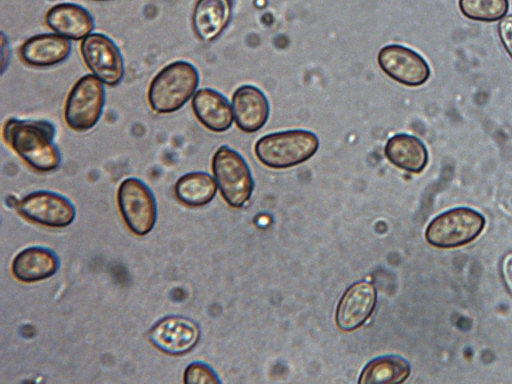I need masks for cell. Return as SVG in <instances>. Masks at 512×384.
<instances>
[{
  "mask_svg": "<svg viewBox=\"0 0 512 384\" xmlns=\"http://www.w3.org/2000/svg\"><path fill=\"white\" fill-rule=\"evenodd\" d=\"M72 50L69 39L56 33L29 37L20 47L22 61L34 67H51L64 62Z\"/></svg>",
  "mask_w": 512,
  "mask_h": 384,
  "instance_id": "obj_15",
  "label": "cell"
},
{
  "mask_svg": "<svg viewBox=\"0 0 512 384\" xmlns=\"http://www.w3.org/2000/svg\"><path fill=\"white\" fill-rule=\"evenodd\" d=\"M377 304V290L368 281L350 285L341 296L335 312L337 327L343 332L360 328L372 315Z\"/></svg>",
  "mask_w": 512,
  "mask_h": 384,
  "instance_id": "obj_12",
  "label": "cell"
},
{
  "mask_svg": "<svg viewBox=\"0 0 512 384\" xmlns=\"http://www.w3.org/2000/svg\"><path fill=\"white\" fill-rule=\"evenodd\" d=\"M191 107L197 120L212 132H225L234 121L233 108L228 99L212 88L197 90L192 97Z\"/></svg>",
  "mask_w": 512,
  "mask_h": 384,
  "instance_id": "obj_14",
  "label": "cell"
},
{
  "mask_svg": "<svg viewBox=\"0 0 512 384\" xmlns=\"http://www.w3.org/2000/svg\"><path fill=\"white\" fill-rule=\"evenodd\" d=\"M231 14V0H198L192 14L195 34L206 42L216 39L228 26Z\"/></svg>",
  "mask_w": 512,
  "mask_h": 384,
  "instance_id": "obj_18",
  "label": "cell"
},
{
  "mask_svg": "<svg viewBox=\"0 0 512 384\" xmlns=\"http://www.w3.org/2000/svg\"><path fill=\"white\" fill-rule=\"evenodd\" d=\"M459 10L466 18L480 22H495L506 16L508 0H458Z\"/></svg>",
  "mask_w": 512,
  "mask_h": 384,
  "instance_id": "obj_22",
  "label": "cell"
},
{
  "mask_svg": "<svg viewBox=\"0 0 512 384\" xmlns=\"http://www.w3.org/2000/svg\"><path fill=\"white\" fill-rule=\"evenodd\" d=\"M409 363L397 355H385L368 362L360 373V384H394L404 382L410 375Z\"/></svg>",
  "mask_w": 512,
  "mask_h": 384,
  "instance_id": "obj_21",
  "label": "cell"
},
{
  "mask_svg": "<svg viewBox=\"0 0 512 384\" xmlns=\"http://www.w3.org/2000/svg\"><path fill=\"white\" fill-rule=\"evenodd\" d=\"M88 69L107 86H117L125 74V62L118 45L107 35L91 33L80 44Z\"/></svg>",
  "mask_w": 512,
  "mask_h": 384,
  "instance_id": "obj_8",
  "label": "cell"
},
{
  "mask_svg": "<svg viewBox=\"0 0 512 384\" xmlns=\"http://www.w3.org/2000/svg\"><path fill=\"white\" fill-rule=\"evenodd\" d=\"M104 106V83L93 74H85L75 82L67 95L65 122L74 131H88L100 120Z\"/></svg>",
  "mask_w": 512,
  "mask_h": 384,
  "instance_id": "obj_6",
  "label": "cell"
},
{
  "mask_svg": "<svg viewBox=\"0 0 512 384\" xmlns=\"http://www.w3.org/2000/svg\"><path fill=\"white\" fill-rule=\"evenodd\" d=\"M16 208L30 221L53 228L67 227L76 217L75 206L67 197L48 190L25 195L18 201Z\"/></svg>",
  "mask_w": 512,
  "mask_h": 384,
  "instance_id": "obj_9",
  "label": "cell"
},
{
  "mask_svg": "<svg viewBox=\"0 0 512 384\" xmlns=\"http://www.w3.org/2000/svg\"><path fill=\"white\" fill-rule=\"evenodd\" d=\"M55 136L56 128L48 120L10 118L3 127L5 142L30 167L40 172L54 171L61 164Z\"/></svg>",
  "mask_w": 512,
  "mask_h": 384,
  "instance_id": "obj_1",
  "label": "cell"
},
{
  "mask_svg": "<svg viewBox=\"0 0 512 384\" xmlns=\"http://www.w3.org/2000/svg\"><path fill=\"white\" fill-rule=\"evenodd\" d=\"M199 82L200 75L195 65L184 60L171 62L151 80L148 103L158 114L174 113L194 96Z\"/></svg>",
  "mask_w": 512,
  "mask_h": 384,
  "instance_id": "obj_2",
  "label": "cell"
},
{
  "mask_svg": "<svg viewBox=\"0 0 512 384\" xmlns=\"http://www.w3.org/2000/svg\"><path fill=\"white\" fill-rule=\"evenodd\" d=\"M500 41L512 59V14L504 16L497 26Z\"/></svg>",
  "mask_w": 512,
  "mask_h": 384,
  "instance_id": "obj_24",
  "label": "cell"
},
{
  "mask_svg": "<svg viewBox=\"0 0 512 384\" xmlns=\"http://www.w3.org/2000/svg\"><path fill=\"white\" fill-rule=\"evenodd\" d=\"M60 267L56 252L43 246H30L16 254L12 261L13 276L25 283L52 277Z\"/></svg>",
  "mask_w": 512,
  "mask_h": 384,
  "instance_id": "obj_16",
  "label": "cell"
},
{
  "mask_svg": "<svg viewBox=\"0 0 512 384\" xmlns=\"http://www.w3.org/2000/svg\"><path fill=\"white\" fill-rule=\"evenodd\" d=\"M232 108L237 127L245 133L259 131L269 118V101L266 95L253 85H242L234 91Z\"/></svg>",
  "mask_w": 512,
  "mask_h": 384,
  "instance_id": "obj_13",
  "label": "cell"
},
{
  "mask_svg": "<svg viewBox=\"0 0 512 384\" xmlns=\"http://www.w3.org/2000/svg\"><path fill=\"white\" fill-rule=\"evenodd\" d=\"M386 158L394 166L410 173H420L428 163L425 144L416 136L398 133L391 136L384 147Z\"/></svg>",
  "mask_w": 512,
  "mask_h": 384,
  "instance_id": "obj_19",
  "label": "cell"
},
{
  "mask_svg": "<svg viewBox=\"0 0 512 384\" xmlns=\"http://www.w3.org/2000/svg\"><path fill=\"white\" fill-rule=\"evenodd\" d=\"M502 275L507 288L512 293V253L507 254L503 259Z\"/></svg>",
  "mask_w": 512,
  "mask_h": 384,
  "instance_id": "obj_25",
  "label": "cell"
},
{
  "mask_svg": "<svg viewBox=\"0 0 512 384\" xmlns=\"http://www.w3.org/2000/svg\"><path fill=\"white\" fill-rule=\"evenodd\" d=\"M319 139L311 131L292 129L266 134L254 146L257 159L273 169H285L299 165L315 155Z\"/></svg>",
  "mask_w": 512,
  "mask_h": 384,
  "instance_id": "obj_3",
  "label": "cell"
},
{
  "mask_svg": "<svg viewBox=\"0 0 512 384\" xmlns=\"http://www.w3.org/2000/svg\"><path fill=\"white\" fill-rule=\"evenodd\" d=\"M211 167L225 202L233 208H241L254 190L252 173L243 156L222 145L213 154Z\"/></svg>",
  "mask_w": 512,
  "mask_h": 384,
  "instance_id": "obj_4",
  "label": "cell"
},
{
  "mask_svg": "<svg viewBox=\"0 0 512 384\" xmlns=\"http://www.w3.org/2000/svg\"><path fill=\"white\" fill-rule=\"evenodd\" d=\"M93 1H109V0H93Z\"/></svg>",
  "mask_w": 512,
  "mask_h": 384,
  "instance_id": "obj_27",
  "label": "cell"
},
{
  "mask_svg": "<svg viewBox=\"0 0 512 384\" xmlns=\"http://www.w3.org/2000/svg\"><path fill=\"white\" fill-rule=\"evenodd\" d=\"M217 182L207 172L194 171L182 175L175 183L176 198L189 207L210 203L217 193Z\"/></svg>",
  "mask_w": 512,
  "mask_h": 384,
  "instance_id": "obj_20",
  "label": "cell"
},
{
  "mask_svg": "<svg viewBox=\"0 0 512 384\" xmlns=\"http://www.w3.org/2000/svg\"><path fill=\"white\" fill-rule=\"evenodd\" d=\"M45 22L56 34L74 41L83 40L94 29L90 12L75 3L54 5L47 11Z\"/></svg>",
  "mask_w": 512,
  "mask_h": 384,
  "instance_id": "obj_17",
  "label": "cell"
},
{
  "mask_svg": "<svg viewBox=\"0 0 512 384\" xmlns=\"http://www.w3.org/2000/svg\"><path fill=\"white\" fill-rule=\"evenodd\" d=\"M1 55L2 73H4L6 67L9 65L10 49L6 36L3 32L1 33Z\"/></svg>",
  "mask_w": 512,
  "mask_h": 384,
  "instance_id": "obj_26",
  "label": "cell"
},
{
  "mask_svg": "<svg viewBox=\"0 0 512 384\" xmlns=\"http://www.w3.org/2000/svg\"><path fill=\"white\" fill-rule=\"evenodd\" d=\"M377 62L388 77L409 87L423 85L431 74L427 61L419 53L398 44L382 47Z\"/></svg>",
  "mask_w": 512,
  "mask_h": 384,
  "instance_id": "obj_10",
  "label": "cell"
},
{
  "mask_svg": "<svg viewBox=\"0 0 512 384\" xmlns=\"http://www.w3.org/2000/svg\"><path fill=\"white\" fill-rule=\"evenodd\" d=\"M200 334L198 324L192 319L170 315L160 319L150 328L148 338L161 352L179 356L197 345Z\"/></svg>",
  "mask_w": 512,
  "mask_h": 384,
  "instance_id": "obj_11",
  "label": "cell"
},
{
  "mask_svg": "<svg viewBox=\"0 0 512 384\" xmlns=\"http://www.w3.org/2000/svg\"><path fill=\"white\" fill-rule=\"evenodd\" d=\"M485 226V218L468 207H457L435 217L427 226L425 238L437 248H455L476 239Z\"/></svg>",
  "mask_w": 512,
  "mask_h": 384,
  "instance_id": "obj_5",
  "label": "cell"
},
{
  "mask_svg": "<svg viewBox=\"0 0 512 384\" xmlns=\"http://www.w3.org/2000/svg\"><path fill=\"white\" fill-rule=\"evenodd\" d=\"M183 381L186 384L221 383L212 367L200 361L192 362L186 367Z\"/></svg>",
  "mask_w": 512,
  "mask_h": 384,
  "instance_id": "obj_23",
  "label": "cell"
},
{
  "mask_svg": "<svg viewBox=\"0 0 512 384\" xmlns=\"http://www.w3.org/2000/svg\"><path fill=\"white\" fill-rule=\"evenodd\" d=\"M120 213L127 227L138 236L150 233L157 221L158 207L150 187L141 179H124L117 191Z\"/></svg>",
  "mask_w": 512,
  "mask_h": 384,
  "instance_id": "obj_7",
  "label": "cell"
}]
</instances>
